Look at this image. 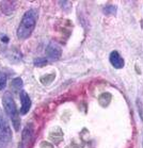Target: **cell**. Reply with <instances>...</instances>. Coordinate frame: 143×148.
<instances>
[{
  "label": "cell",
  "instance_id": "1",
  "mask_svg": "<svg viewBox=\"0 0 143 148\" xmlns=\"http://www.w3.org/2000/svg\"><path fill=\"white\" fill-rule=\"evenodd\" d=\"M38 18V11L35 9H30L25 12L23 15L18 29H17V36L18 38L21 40H26L30 36L32 32H33L34 28L36 26V21Z\"/></svg>",
  "mask_w": 143,
  "mask_h": 148
},
{
  "label": "cell",
  "instance_id": "2",
  "mask_svg": "<svg viewBox=\"0 0 143 148\" xmlns=\"http://www.w3.org/2000/svg\"><path fill=\"white\" fill-rule=\"evenodd\" d=\"M2 103H3L6 113H7L8 116L10 117L11 121H12V125H13L14 129H15L16 131H18V130H19V127H21V118H19V114H18V111H17L15 101H14L13 97H12V95H11L10 93H6V94L3 95Z\"/></svg>",
  "mask_w": 143,
  "mask_h": 148
},
{
  "label": "cell",
  "instance_id": "3",
  "mask_svg": "<svg viewBox=\"0 0 143 148\" xmlns=\"http://www.w3.org/2000/svg\"><path fill=\"white\" fill-rule=\"evenodd\" d=\"M12 138V130L6 117L0 112V141L9 142Z\"/></svg>",
  "mask_w": 143,
  "mask_h": 148
},
{
  "label": "cell",
  "instance_id": "4",
  "mask_svg": "<svg viewBox=\"0 0 143 148\" xmlns=\"http://www.w3.org/2000/svg\"><path fill=\"white\" fill-rule=\"evenodd\" d=\"M19 99H21V102L19 114L26 115L31 108V99L26 91H21V93H19Z\"/></svg>",
  "mask_w": 143,
  "mask_h": 148
},
{
  "label": "cell",
  "instance_id": "5",
  "mask_svg": "<svg viewBox=\"0 0 143 148\" xmlns=\"http://www.w3.org/2000/svg\"><path fill=\"white\" fill-rule=\"evenodd\" d=\"M46 54H47V57L49 58L50 60H52V61L59 60V59L61 58V54H62L61 47L58 46L57 44L50 43V44L46 47Z\"/></svg>",
  "mask_w": 143,
  "mask_h": 148
},
{
  "label": "cell",
  "instance_id": "6",
  "mask_svg": "<svg viewBox=\"0 0 143 148\" xmlns=\"http://www.w3.org/2000/svg\"><path fill=\"white\" fill-rule=\"evenodd\" d=\"M109 61L111 65L114 68H116V69H121L124 66V60H123V58L121 57V54L118 51H112L110 53Z\"/></svg>",
  "mask_w": 143,
  "mask_h": 148
},
{
  "label": "cell",
  "instance_id": "7",
  "mask_svg": "<svg viewBox=\"0 0 143 148\" xmlns=\"http://www.w3.org/2000/svg\"><path fill=\"white\" fill-rule=\"evenodd\" d=\"M15 9V1H2L1 2V10L4 14H12Z\"/></svg>",
  "mask_w": 143,
  "mask_h": 148
},
{
  "label": "cell",
  "instance_id": "8",
  "mask_svg": "<svg viewBox=\"0 0 143 148\" xmlns=\"http://www.w3.org/2000/svg\"><path fill=\"white\" fill-rule=\"evenodd\" d=\"M11 86H12L14 90H21V86H23V81H21V78H15V79L12 81Z\"/></svg>",
  "mask_w": 143,
  "mask_h": 148
},
{
  "label": "cell",
  "instance_id": "9",
  "mask_svg": "<svg viewBox=\"0 0 143 148\" xmlns=\"http://www.w3.org/2000/svg\"><path fill=\"white\" fill-rule=\"evenodd\" d=\"M104 13L105 14H116V8L112 4H107L106 7H104Z\"/></svg>",
  "mask_w": 143,
  "mask_h": 148
},
{
  "label": "cell",
  "instance_id": "10",
  "mask_svg": "<svg viewBox=\"0 0 143 148\" xmlns=\"http://www.w3.org/2000/svg\"><path fill=\"white\" fill-rule=\"evenodd\" d=\"M6 85H7V76L4 73L0 71V91L3 90L6 88Z\"/></svg>",
  "mask_w": 143,
  "mask_h": 148
},
{
  "label": "cell",
  "instance_id": "11",
  "mask_svg": "<svg viewBox=\"0 0 143 148\" xmlns=\"http://www.w3.org/2000/svg\"><path fill=\"white\" fill-rule=\"evenodd\" d=\"M46 64H47V60L45 58H38V59L34 60V65L35 66H44Z\"/></svg>",
  "mask_w": 143,
  "mask_h": 148
},
{
  "label": "cell",
  "instance_id": "12",
  "mask_svg": "<svg viewBox=\"0 0 143 148\" xmlns=\"http://www.w3.org/2000/svg\"><path fill=\"white\" fill-rule=\"evenodd\" d=\"M1 40H2V42H4V43H8V42H9V38H8V36H6V35H4V36L1 37Z\"/></svg>",
  "mask_w": 143,
  "mask_h": 148
}]
</instances>
